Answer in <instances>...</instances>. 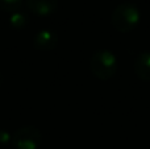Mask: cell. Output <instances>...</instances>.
<instances>
[{
	"instance_id": "1",
	"label": "cell",
	"mask_w": 150,
	"mask_h": 149,
	"mask_svg": "<svg viewBox=\"0 0 150 149\" xmlns=\"http://www.w3.org/2000/svg\"><path fill=\"white\" fill-rule=\"evenodd\" d=\"M90 70L101 81L112 78L117 70V58L111 50H96L90 60Z\"/></svg>"
},
{
	"instance_id": "2",
	"label": "cell",
	"mask_w": 150,
	"mask_h": 149,
	"mask_svg": "<svg viewBox=\"0 0 150 149\" xmlns=\"http://www.w3.org/2000/svg\"><path fill=\"white\" fill-rule=\"evenodd\" d=\"M140 11L133 3H122L113 9L111 16V23L116 31L128 33L140 21Z\"/></svg>"
},
{
	"instance_id": "8",
	"label": "cell",
	"mask_w": 150,
	"mask_h": 149,
	"mask_svg": "<svg viewBox=\"0 0 150 149\" xmlns=\"http://www.w3.org/2000/svg\"><path fill=\"white\" fill-rule=\"evenodd\" d=\"M9 23H11V25H12L13 28L21 29V28H24V26L26 25L28 18H26V16L24 15L23 12H15V13H12V15H11Z\"/></svg>"
},
{
	"instance_id": "5",
	"label": "cell",
	"mask_w": 150,
	"mask_h": 149,
	"mask_svg": "<svg viewBox=\"0 0 150 149\" xmlns=\"http://www.w3.org/2000/svg\"><path fill=\"white\" fill-rule=\"evenodd\" d=\"M26 5L34 15L47 16L55 12L58 0H26Z\"/></svg>"
},
{
	"instance_id": "3",
	"label": "cell",
	"mask_w": 150,
	"mask_h": 149,
	"mask_svg": "<svg viewBox=\"0 0 150 149\" xmlns=\"http://www.w3.org/2000/svg\"><path fill=\"white\" fill-rule=\"evenodd\" d=\"M42 135L38 128L26 126L17 129L12 136V145L16 149H37L41 145Z\"/></svg>"
},
{
	"instance_id": "9",
	"label": "cell",
	"mask_w": 150,
	"mask_h": 149,
	"mask_svg": "<svg viewBox=\"0 0 150 149\" xmlns=\"http://www.w3.org/2000/svg\"><path fill=\"white\" fill-rule=\"evenodd\" d=\"M9 141H12V136L8 133L7 131H3L0 129V147H4L7 145Z\"/></svg>"
},
{
	"instance_id": "7",
	"label": "cell",
	"mask_w": 150,
	"mask_h": 149,
	"mask_svg": "<svg viewBox=\"0 0 150 149\" xmlns=\"http://www.w3.org/2000/svg\"><path fill=\"white\" fill-rule=\"evenodd\" d=\"M23 5V0H0V9L4 12H18Z\"/></svg>"
},
{
	"instance_id": "4",
	"label": "cell",
	"mask_w": 150,
	"mask_h": 149,
	"mask_svg": "<svg viewBox=\"0 0 150 149\" xmlns=\"http://www.w3.org/2000/svg\"><path fill=\"white\" fill-rule=\"evenodd\" d=\"M58 44V36L55 32L50 29H42L34 36L33 45L37 50L41 52H49L53 50Z\"/></svg>"
},
{
	"instance_id": "6",
	"label": "cell",
	"mask_w": 150,
	"mask_h": 149,
	"mask_svg": "<svg viewBox=\"0 0 150 149\" xmlns=\"http://www.w3.org/2000/svg\"><path fill=\"white\" fill-rule=\"evenodd\" d=\"M134 71L136 75L144 82H150V52L140 53L134 61Z\"/></svg>"
}]
</instances>
